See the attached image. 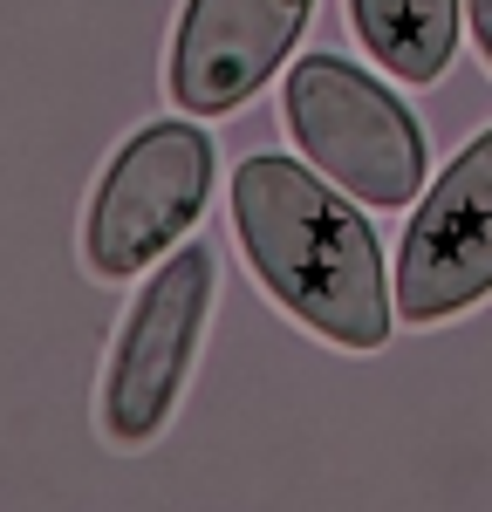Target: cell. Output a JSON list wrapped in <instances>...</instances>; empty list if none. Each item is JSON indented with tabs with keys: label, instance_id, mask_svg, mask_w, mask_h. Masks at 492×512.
<instances>
[{
	"label": "cell",
	"instance_id": "5",
	"mask_svg": "<svg viewBox=\"0 0 492 512\" xmlns=\"http://www.w3.org/2000/svg\"><path fill=\"white\" fill-rule=\"evenodd\" d=\"M397 321L438 328L492 301V123L431 178L397 246Z\"/></svg>",
	"mask_w": 492,
	"mask_h": 512
},
{
	"label": "cell",
	"instance_id": "4",
	"mask_svg": "<svg viewBox=\"0 0 492 512\" xmlns=\"http://www.w3.org/2000/svg\"><path fill=\"white\" fill-rule=\"evenodd\" d=\"M212 178H219V151L192 123V110L137 123L110 151L82 205V267L96 280L151 274L199 226V212L212 205Z\"/></svg>",
	"mask_w": 492,
	"mask_h": 512
},
{
	"label": "cell",
	"instance_id": "8",
	"mask_svg": "<svg viewBox=\"0 0 492 512\" xmlns=\"http://www.w3.org/2000/svg\"><path fill=\"white\" fill-rule=\"evenodd\" d=\"M465 21H472V41H479V55L492 69V0H465Z\"/></svg>",
	"mask_w": 492,
	"mask_h": 512
},
{
	"label": "cell",
	"instance_id": "3",
	"mask_svg": "<svg viewBox=\"0 0 492 512\" xmlns=\"http://www.w3.org/2000/svg\"><path fill=\"white\" fill-rule=\"evenodd\" d=\"M212 301H219V253L199 239L171 246L130 294L110 362H103V390H96V424L117 451H144L171 431L192 362L205 349Z\"/></svg>",
	"mask_w": 492,
	"mask_h": 512
},
{
	"label": "cell",
	"instance_id": "7",
	"mask_svg": "<svg viewBox=\"0 0 492 512\" xmlns=\"http://www.w3.org/2000/svg\"><path fill=\"white\" fill-rule=\"evenodd\" d=\"M349 28L397 82H438L465 35V0H349Z\"/></svg>",
	"mask_w": 492,
	"mask_h": 512
},
{
	"label": "cell",
	"instance_id": "6",
	"mask_svg": "<svg viewBox=\"0 0 492 512\" xmlns=\"http://www.w3.org/2000/svg\"><path fill=\"white\" fill-rule=\"evenodd\" d=\"M315 0H185L171 28L164 89L192 117H233L287 69Z\"/></svg>",
	"mask_w": 492,
	"mask_h": 512
},
{
	"label": "cell",
	"instance_id": "2",
	"mask_svg": "<svg viewBox=\"0 0 492 512\" xmlns=\"http://www.w3.org/2000/svg\"><path fill=\"white\" fill-rule=\"evenodd\" d=\"M281 123L322 178H335L349 198H363L376 212L417 205L431 178V144H424L417 110L349 55H328V48L301 55L281 82Z\"/></svg>",
	"mask_w": 492,
	"mask_h": 512
},
{
	"label": "cell",
	"instance_id": "1",
	"mask_svg": "<svg viewBox=\"0 0 492 512\" xmlns=\"http://www.w3.org/2000/svg\"><path fill=\"white\" fill-rule=\"evenodd\" d=\"M226 198L246 267L287 308V321L349 355H376L404 328L397 274L383 260L363 198H349L308 158H281V151L240 158Z\"/></svg>",
	"mask_w": 492,
	"mask_h": 512
}]
</instances>
